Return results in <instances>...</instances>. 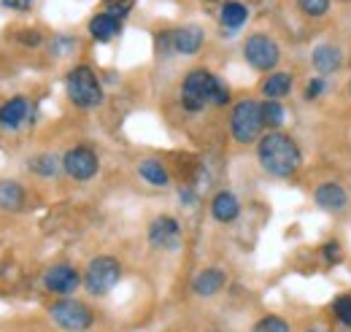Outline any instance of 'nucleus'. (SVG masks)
I'll list each match as a JSON object with an SVG mask.
<instances>
[{
  "label": "nucleus",
  "mask_w": 351,
  "mask_h": 332,
  "mask_svg": "<svg viewBox=\"0 0 351 332\" xmlns=\"http://www.w3.org/2000/svg\"><path fill=\"white\" fill-rule=\"evenodd\" d=\"M257 160H260L265 173H270L276 178H289V176H295L300 170V165H303L300 146L295 143V138H289L281 130H270L267 135L260 138V143H257Z\"/></svg>",
  "instance_id": "nucleus-1"
},
{
  "label": "nucleus",
  "mask_w": 351,
  "mask_h": 332,
  "mask_svg": "<svg viewBox=\"0 0 351 332\" xmlns=\"http://www.w3.org/2000/svg\"><path fill=\"white\" fill-rule=\"evenodd\" d=\"M219 76L211 73L208 68H195L184 76L181 82V106L192 114L203 111L206 106L214 103V95H217V86H219Z\"/></svg>",
  "instance_id": "nucleus-2"
},
{
  "label": "nucleus",
  "mask_w": 351,
  "mask_h": 332,
  "mask_svg": "<svg viewBox=\"0 0 351 332\" xmlns=\"http://www.w3.org/2000/svg\"><path fill=\"white\" fill-rule=\"evenodd\" d=\"M265 127V117H263V103L260 100H238L232 106V114H230V132L235 138V143L246 146V143H254L260 141V132Z\"/></svg>",
  "instance_id": "nucleus-3"
},
{
  "label": "nucleus",
  "mask_w": 351,
  "mask_h": 332,
  "mask_svg": "<svg viewBox=\"0 0 351 332\" xmlns=\"http://www.w3.org/2000/svg\"><path fill=\"white\" fill-rule=\"evenodd\" d=\"M65 92H68L71 103L79 106V108H97L106 100L103 84H100L97 73L89 65H76L65 76Z\"/></svg>",
  "instance_id": "nucleus-4"
},
{
  "label": "nucleus",
  "mask_w": 351,
  "mask_h": 332,
  "mask_svg": "<svg viewBox=\"0 0 351 332\" xmlns=\"http://www.w3.org/2000/svg\"><path fill=\"white\" fill-rule=\"evenodd\" d=\"M122 281V262L111 254L95 257L84 270V289L95 297H103Z\"/></svg>",
  "instance_id": "nucleus-5"
},
{
  "label": "nucleus",
  "mask_w": 351,
  "mask_h": 332,
  "mask_svg": "<svg viewBox=\"0 0 351 332\" xmlns=\"http://www.w3.org/2000/svg\"><path fill=\"white\" fill-rule=\"evenodd\" d=\"M49 316L51 322L65 332H87L95 322L92 311L87 303L76 300V297H60L57 303L49 305Z\"/></svg>",
  "instance_id": "nucleus-6"
},
{
  "label": "nucleus",
  "mask_w": 351,
  "mask_h": 332,
  "mask_svg": "<svg viewBox=\"0 0 351 332\" xmlns=\"http://www.w3.org/2000/svg\"><path fill=\"white\" fill-rule=\"evenodd\" d=\"M243 60L260 73H273L281 60V46L265 33H254L243 43Z\"/></svg>",
  "instance_id": "nucleus-7"
},
{
  "label": "nucleus",
  "mask_w": 351,
  "mask_h": 332,
  "mask_svg": "<svg viewBox=\"0 0 351 332\" xmlns=\"http://www.w3.org/2000/svg\"><path fill=\"white\" fill-rule=\"evenodd\" d=\"M82 284H84V276L73 265H68V262L51 265L44 273V289L57 294V297H73Z\"/></svg>",
  "instance_id": "nucleus-8"
},
{
  "label": "nucleus",
  "mask_w": 351,
  "mask_h": 332,
  "mask_svg": "<svg viewBox=\"0 0 351 332\" xmlns=\"http://www.w3.org/2000/svg\"><path fill=\"white\" fill-rule=\"evenodd\" d=\"M62 170L73 178V181H89L97 176L100 160L89 146H73L62 154Z\"/></svg>",
  "instance_id": "nucleus-9"
},
{
  "label": "nucleus",
  "mask_w": 351,
  "mask_h": 332,
  "mask_svg": "<svg viewBox=\"0 0 351 332\" xmlns=\"http://www.w3.org/2000/svg\"><path fill=\"white\" fill-rule=\"evenodd\" d=\"M149 244L154 249L173 251L181 246V224L176 222L173 216H157L149 224Z\"/></svg>",
  "instance_id": "nucleus-10"
},
{
  "label": "nucleus",
  "mask_w": 351,
  "mask_h": 332,
  "mask_svg": "<svg viewBox=\"0 0 351 332\" xmlns=\"http://www.w3.org/2000/svg\"><path fill=\"white\" fill-rule=\"evenodd\" d=\"M311 65H313L316 76H322V79L338 73L343 68V51H341V46H335V43H319V46H313Z\"/></svg>",
  "instance_id": "nucleus-11"
},
{
  "label": "nucleus",
  "mask_w": 351,
  "mask_h": 332,
  "mask_svg": "<svg viewBox=\"0 0 351 332\" xmlns=\"http://www.w3.org/2000/svg\"><path fill=\"white\" fill-rule=\"evenodd\" d=\"M313 203L322 208V211H330V213H338L349 206V195L341 184L335 181H324L313 189Z\"/></svg>",
  "instance_id": "nucleus-12"
},
{
  "label": "nucleus",
  "mask_w": 351,
  "mask_h": 332,
  "mask_svg": "<svg viewBox=\"0 0 351 332\" xmlns=\"http://www.w3.org/2000/svg\"><path fill=\"white\" fill-rule=\"evenodd\" d=\"M171 41H173V51L192 57V54H197V51L203 49L206 33H203L197 25H184V27H178V30L171 33Z\"/></svg>",
  "instance_id": "nucleus-13"
},
{
  "label": "nucleus",
  "mask_w": 351,
  "mask_h": 332,
  "mask_svg": "<svg viewBox=\"0 0 351 332\" xmlns=\"http://www.w3.org/2000/svg\"><path fill=\"white\" fill-rule=\"evenodd\" d=\"M224 287H227V273L221 268H203L192 281V292L197 297H217Z\"/></svg>",
  "instance_id": "nucleus-14"
},
{
  "label": "nucleus",
  "mask_w": 351,
  "mask_h": 332,
  "mask_svg": "<svg viewBox=\"0 0 351 332\" xmlns=\"http://www.w3.org/2000/svg\"><path fill=\"white\" fill-rule=\"evenodd\" d=\"M27 114H30V106L25 97H11L0 106V130L11 132V130H19V127L27 122Z\"/></svg>",
  "instance_id": "nucleus-15"
},
{
  "label": "nucleus",
  "mask_w": 351,
  "mask_h": 332,
  "mask_svg": "<svg viewBox=\"0 0 351 332\" xmlns=\"http://www.w3.org/2000/svg\"><path fill=\"white\" fill-rule=\"evenodd\" d=\"M211 216L219 222V224H230V222H235L238 216H241V200H238V195L235 192H230V189H221L214 195V200H211Z\"/></svg>",
  "instance_id": "nucleus-16"
},
{
  "label": "nucleus",
  "mask_w": 351,
  "mask_h": 332,
  "mask_svg": "<svg viewBox=\"0 0 351 332\" xmlns=\"http://www.w3.org/2000/svg\"><path fill=\"white\" fill-rule=\"evenodd\" d=\"M249 19V8L246 3L241 0H224L221 3V11H219V22L224 27V33H238Z\"/></svg>",
  "instance_id": "nucleus-17"
},
{
  "label": "nucleus",
  "mask_w": 351,
  "mask_h": 332,
  "mask_svg": "<svg viewBox=\"0 0 351 332\" xmlns=\"http://www.w3.org/2000/svg\"><path fill=\"white\" fill-rule=\"evenodd\" d=\"M119 33H122V19H117V16L106 14V11L89 19V36H92L95 41L108 43L111 38H117Z\"/></svg>",
  "instance_id": "nucleus-18"
},
{
  "label": "nucleus",
  "mask_w": 351,
  "mask_h": 332,
  "mask_svg": "<svg viewBox=\"0 0 351 332\" xmlns=\"http://www.w3.org/2000/svg\"><path fill=\"white\" fill-rule=\"evenodd\" d=\"M27 203V195L22 189L19 181H11V178H3L0 181V211H8V213H16L22 211Z\"/></svg>",
  "instance_id": "nucleus-19"
},
{
  "label": "nucleus",
  "mask_w": 351,
  "mask_h": 332,
  "mask_svg": "<svg viewBox=\"0 0 351 332\" xmlns=\"http://www.w3.org/2000/svg\"><path fill=\"white\" fill-rule=\"evenodd\" d=\"M292 73H287V71H273V73H267V79L263 82V95L265 100H284L289 92H292Z\"/></svg>",
  "instance_id": "nucleus-20"
},
{
  "label": "nucleus",
  "mask_w": 351,
  "mask_h": 332,
  "mask_svg": "<svg viewBox=\"0 0 351 332\" xmlns=\"http://www.w3.org/2000/svg\"><path fill=\"white\" fill-rule=\"evenodd\" d=\"M138 176H141L149 187H160V189L171 187V173H168V167L162 165L160 160H143V163L138 165Z\"/></svg>",
  "instance_id": "nucleus-21"
},
{
  "label": "nucleus",
  "mask_w": 351,
  "mask_h": 332,
  "mask_svg": "<svg viewBox=\"0 0 351 332\" xmlns=\"http://www.w3.org/2000/svg\"><path fill=\"white\" fill-rule=\"evenodd\" d=\"M263 117H265V127H270V130H281L284 119H287V108L281 106V100H265Z\"/></svg>",
  "instance_id": "nucleus-22"
},
{
  "label": "nucleus",
  "mask_w": 351,
  "mask_h": 332,
  "mask_svg": "<svg viewBox=\"0 0 351 332\" xmlns=\"http://www.w3.org/2000/svg\"><path fill=\"white\" fill-rule=\"evenodd\" d=\"M60 165H62V160H57L54 154H38V157H33V160L27 163V167H30L33 173L46 176V178L57 176V173H60Z\"/></svg>",
  "instance_id": "nucleus-23"
},
{
  "label": "nucleus",
  "mask_w": 351,
  "mask_h": 332,
  "mask_svg": "<svg viewBox=\"0 0 351 332\" xmlns=\"http://www.w3.org/2000/svg\"><path fill=\"white\" fill-rule=\"evenodd\" d=\"M252 332H292V324L278 313H267L260 322H254Z\"/></svg>",
  "instance_id": "nucleus-24"
},
{
  "label": "nucleus",
  "mask_w": 351,
  "mask_h": 332,
  "mask_svg": "<svg viewBox=\"0 0 351 332\" xmlns=\"http://www.w3.org/2000/svg\"><path fill=\"white\" fill-rule=\"evenodd\" d=\"M332 313H335V319H338L343 327H351V294L335 297V303H332Z\"/></svg>",
  "instance_id": "nucleus-25"
},
{
  "label": "nucleus",
  "mask_w": 351,
  "mask_h": 332,
  "mask_svg": "<svg viewBox=\"0 0 351 332\" xmlns=\"http://www.w3.org/2000/svg\"><path fill=\"white\" fill-rule=\"evenodd\" d=\"M300 11H303L306 16L319 19V16H324V14L330 11V0H300Z\"/></svg>",
  "instance_id": "nucleus-26"
},
{
  "label": "nucleus",
  "mask_w": 351,
  "mask_h": 332,
  "mask_svg": "<svg viewBox=\"0 0 351 332\" xmlns=\"http://www.w3.org/2000/svg\"><path fill=\"white\" fill-rule=\"evenodd\" d=\"M132 11V0H106V14L117 16V19H125Z\"/></svg>",
  "instance_id": "nucleus-27"
},
{
  "label": "nucleus",
  "mask_w": 351,
  "mask_h": 332,
  "mask_svg": "<svg viewBox=\"0 0 351 332\" xmlns=\"http://www.w3.org/2000/svg\"><path fill=\"white\" fill-rule=\"evenodd\" d=\"M322 254H324V259H327L330 265H338V262L343 259V249H341L338 241H327V244L322 246Z\"/></svg>",
  "instance_id": "nucleus-28"
},
{
  "label": "nucleus",
  "mask_w": 351,
  "mask_h": 332,
  "mask_svg": "<svg viewBox=\"0 0 351 332\" xmlns=\"http://www.w3.org/2000/svg\"><path fill=\"white\" fill-rule=\"evenodd\" d=\"M322 92H324V79H322V76H313V79L306 84V100L322 97Z\"/></svg>",
  "instance_id": "nucleus-29"
},
{
  "label": "nucleus",
  "mask_w": 351,
  "mask_h": 332,
  "mask_svg": "<svg viewBox=\"0 0 351 332\" xmlns=\"http://www.w3.org/2000/svg\"><path fill=\"white\" fill-rule=\"evenodd\" d=\"M76 46L73 38H57V41L51 43V49H54V54H60V57H65V54H71V49Z\"/></svg>",
  "instance_id": "nucleus-30"
},
{
  "label": "nucleus",
  "mask_w": 351,
  "mask_h": 332,
  "mask_svg": "<svg viewBox=\"0 0 351 332\" xmlns=\"http://www.w3.org/2000/svg\"><path fill=\"white\" fill-rule=\"evenodd\" d=\"M5 8H14V11H30L33 0H0Z\"/></svg>",
  "instance_id": "nucleus-31"
},
{
  "label": "nucleus",
  "mask_w": 351,
  "mask_h": 332,
  "mask_svg": "<svg viewBox=\"0 0 351 332\" xmlns=\"http://www.w3.org/2000/svg\"><path fill=\"white\" fill-rule=\"evenodd\" d=\"M22 41L25 43H41V36H38V33H30V36H22Z\"/></svg>",
  "instance_id": "nucleus-32"
},
{
  "label": "nucleus",
  "mask_w": 351,
  "mask_h": 332,
  "mask_svg": "<svg viewBox=\"0 0 351 332\" xmlns=\"http://www.w3.org/2000/svg\"><path fill=\"white\" fill-rule=\"evenodd\" d=\"M306 332H327V330H324V327H308Z\"/></svg>",
  "instance_id": "nucleus-33"
},
{
  "label": "nucleus",
  "mask_w": 351,
  "mask_h": 332,
  "mask_svg": "<svg viewBox=\"0 0 351 332\" xmlns=\"http://www.w3.org/2000/svg\"><path fill=\"white\" fill-rule=\"evenodd\" d=\"M206 3H211V0H206Z\"/></svg>",
  "instance_id": "nucleus-34"
}]
</instances>
